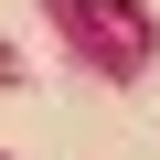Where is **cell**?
<instances>
[{
	"mask_svg": "<svg viewBox=\"0 0 160 160\" xmlns=\"http://www.w3.org/2000/svg\"><path fill=\"white\" fill-rule=\"evenodd\" d=\"M53 22L96 75H139L149 64V0H53Z\"/></svg>",
	"mask_w": 160,
	"mask_h": 160,
	"instance_id": "obj_1",
	"label": "cell"
}]
</instances>
